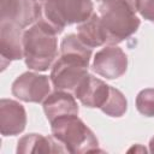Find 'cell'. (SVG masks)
<instances>
[{
    "instance_id": "obj_19",
    "label": "cell",
    "mask_w": 154,
    "mask_h": 154,
    "mask_svg": "<svg viewBox=\"0 0 154 154\" xmlns=\"http://www.w3.org/2000/svg\"><path fill=\"white\" fill-rule=\"evenodd\" d=\"M132 150H135V152H146V148L144 147H142L141 144H136V146H134L132 148H130L129 149V152H132Z\"/></svg>"
},
{
    "instance_id": "obj_2",
    "label": "cell",
    "mask_w": 154,
    "mask_h": 154,
    "mask_svg": "<svg viewBox=\"0 0 154 154\" xmlns=\"http://www.w3.org/2000/svg\"><path fill=\"white\" fill-rule=\"evenodd\" d=\"M135 0H102L99 16L106 32L107 45H118L140 28Z\"/></svg>"
},
{
    "instance_id": "obj_7",
    "label": "cell",
    "mask_w": 154,
    "mask_h": 154,
    "mask_svg": "<svg viewBox=\"0 0 154 154\" xmlns=\"http://www.w3.org/2000/svg\"><path fill=\"white\" fill-rule=\"evenodd\" d=\"M91 69L106 79H117L128 70V57L117 45H107L94 55Z\"/></svg>"
},
{
    "instance_id": "obj_8",
    "label": "cell",
    "mask_w": 154,
    "mask_h": 154,
    "mask_svg": "<svg viewBox=\"0 0 154 154\" xmlns=\"http://www.w3.org/2000/svg\"><path fill=\"white\" fill-rule=\"evenodd\" d=\"M42 17V4L35 0H0V20L20 28L32 25Z\"/></svg>"
},
{
    "instance_id": "obj_20",
    "label": "cell",
    "mask_w": 154,
    "mask_h": 154,
    "mask_svg": "<svg viewBox=\"0 0 154 154\" xmlns=\"http://www.w3.org/2000/svg\"><path fill=\"white\" fill-rule=\"evenodd\" d=\"M149 152L150 153H154V135H153V137L149 140Z\"/></svg>"
},
{
    "instance_id": "obj_17",
    "label": "cell",
    "mask_w": 154,
    "mask_h": 154,
    "mask_svg": "<svg viewBox=\"0 0 154 154\" xmlns=\"http://www.w3.org/2000/svg\"><path fill=\"white\" fill-rule=\"evenodd\" d=\"M136 108L144 117H154V88L142 89L137 94Z\"/></svg>"
},
{
    "instance_id": "obj_15",
    "label": "cell",
    "mask_w": 154,
    "mask_h": 154,
    "mask_svg": "<svg viewBox=\"0 0 154 154\" xmlns=\"http://www.w3.org/2000/svg\"><path fill=\"white\" fill-rule=\"evenodd\" d=\"M77 35L79 40L90 48L100 47L107 43L106 32L99 13H93L87 20L79 23L77 25Z\"/></svg>"
},
{
    "instance_id": "obj_1",
    "label": "cell",
    "mask_w": 154,
    "mask_h": 154,
    "mask_svg": "<svg viewBox=\"0 0 154 154\" xmlns=\"http://www.w3.org/2000/svg\"><path fill=\"white\" fill-rule=\"evenodd\" d=\"M58 35L42 17L24 30L23 59L30 70L43 72L53 66L58 58Z\"/></svg>"
},
{
    "instance_id": "obj_11",
    "label": "cell",
    "mask_w": 154,
    "mask_h": 154,
    "mask_svg": "<svg viewBox=\"0 0 154 154\" xmlns=\"http://www.w3.org/2000/svg\"><path fill=\"white\" fill-rule=\"evenodd\" d=\"M109 88L102 79L88 73L73 95L88 108H101L109 95Z\"/></svg>"
},
{
    "instance_id": "obj_12",
    "label": "cell",
    "mask_w": 154,
    "mask_h": 154,
    "mask_svg": "<svg viewBox=\"0 0 154 154\" xmlns=\"http://www.w3.org/2000/svg\"><path fill=\"white\" fill-rule=\"evenodd\" d=\"M43 112L49 123L54 122L58 118L67 117V116H78V105L73 94L54 90L42 102Z\"/></svg>"
},
{
    "instance_id": "obj_3",
    "label": "cell",
    "mask_w": 154,
    "mask_h": 154,
    "mask_svg": "<svg viewBox=\"0 0 154 154\" xmlns=\"http://www.w3.org/2000/svg\"><path fill=\"white\" fill-rule=\"evenodd\" d=\"M51 129L52 135L64 144L69 153L83 154L100 152L96 136L78 116L58 118L51 123Z\"/></svg>"
},
{
    "instance_id": "obj_14",
    "label": "cell",
    "mask_w": 154,
    "mask_h": 154,
    "mask_svg": "<svg viewBox=\"0 0 154 154\" xmlns=\"http://www.w3.org/2000/svg\"><path fill=\"white\" fill-rule=\"evenodd\" d=\"M93 55V48L83 43L77 34H67L60 42V55L64 59L79 63L89 67Z\"/></svg>"
},
{
    "instance_id": "obj_18",
    "label": "cell",
    "mask_w": 154,
    "mask_h": 154,
    "mask_svg": "<svg viewBox=\"0 0 154 154\" xmlns=\"http://www.w3.org/2000/svg\"><path fill=\"white\" fill-rule=\"evenodd\" d=\"M135 6L144 19L154 23V0H135Z\"/></svg>"
},
{
    "instance_id": "obj_9",
    "label": "cell",
    "mask_w": 154,
    "mask_h": 154,
    "mask_svg": "<svg viewBox=\"0 0 154 154\" xmlns=\"http://www.w3.org/2000/svg\"><path fill=\"white\" fill-rule=\"evenodd\" d=\"M23 28L7 20H0L1 71L13 60L23 59Z\"/></svg>"
},
{
    "instance_id": "obj_16",
    "label": "cell",
    "mask_w": 154,
    "mask_h": 154,
    "mask_svg": "<svg viewBox=\"0 0 154 154\" xmlns=\"http://www.w3.org/2000/svg\"><path fill=\"white\" fill-rule=\"evenodd\" d=\"M100 109L106 116H109L113 118H120L125 114V112L128 109V101H126L124 94L119 89L111 87L109 95Z\"/></svg>"
},
{
    "instance_id": "obj_21",
    "label": "cell",
    "mask_w": 154,
    "mask_h": 154,
    "mask_svg": "<svg viewBox=\"0 0 154 154\" xmlns=\"http://www.w3.org/2000/svg\"><path fill=\"white\" fill-rule=\"evenodd\" d=\"M35 1H37V2H41V4H42V2L45 1V0H35Z\"/></svg>"
},
{
    "instance_id": "obj_4",
    "label": "cell",
    "mask_w": 154,
    "mask_h": 154,
    "mask_svg": "<svg viewBox=\"0 0 154 154\" xmlns=\"http://www.w3.org/2000/svg\"><path fill=\"white\" fill-rule=\"evenodd\" d=\"M91 0H45L42 2V18L48 22L58 34L67 25L87 20L94 12Z\"/></svg>"
},
{
    "instance_id": "obj_13",
    "label": "cell",
    "mask_w": 154,
    "mask_h": 154,
    "mask_svg": "<svg viewBox=\"0 0 154 154\" xmlns=\"http://www.w3.org/2000/svg\"><path fill=\"white\" fill-rule=\"evenodd\" d=\"M67 152L63 143L54 136H45L41 134H28L17 142V153H65Z\"/></svg>"
},
{
    "instance_id": "obj_5",
    "label": "cell",
    "mask_w": 154,
    "mask_h": 154,
    "mask_svg": "<svg viewBox=\"0 0 154 154\" xmlns=\"http://www.w3.org/2000/svg\"><path fill=\"white\" fill-rule=\"evenodd\" d=\"M51 77L37 71H26L13 81L11 93L20 101L40 103L51 94Z\"/></svg>"
},
{
    "instance_id": "obj_22",
    "label": "cell",
    "mask_w": 154,
    "mask_h": 154,
    "mask_svg": "<svg viewBox=\"0 0 154 154\" xmlns=\"http://www.w3.org/2000/svg\"><path fill=\"white\" fill-rule=\"evenodd\" d=\"M96 1H100V2H101V1H102V0H96Z\"/></svg>"
},
{
    "instance_id": "obj_6",
    "label": "cell",
    "mask_w": 154,
    "mask_h": 154,
    "mask_svg": "<svg viewBox=\"0 0 154 154\" xmlns=\"http://www.w3.org/2000/svg\"><path fill=\"white\" fill-rule=\"evenodd\" d=\"M87 75V66L59 57L52 66L49 77L55 90H63L75 94Z\"/></svg>"
},
{
    "instance_id": "obj_10",
    "label": "cell",
    "mask_w": 154,
    "mask_h": 154,
    "mask_svg": "<svg viewBox=\"0 0 154 154\" xmlns=\"http://www.w3.org/2000/svg\"><path fill=\"white\" fill-rule=\"evenodd\" d=\"M26 112L22 103L12 99L0 101V131L2 136H16L24 131Z\"/></svg>"
}]
</instances>
